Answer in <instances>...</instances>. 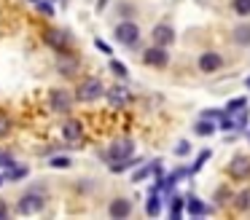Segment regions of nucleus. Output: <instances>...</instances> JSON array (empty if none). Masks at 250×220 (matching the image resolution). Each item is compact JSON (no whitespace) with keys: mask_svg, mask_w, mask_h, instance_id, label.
Listing matches in <instances>:
<instances>
[{"mask_svg":"<svg viewBox=\"0 0 250 220\" xmlns=\"http://www.w3.org/2000/svg\"><path fill=\"white\" fill-rule=\"evenodd\" d=\"M103 94H105L103 80H100V78H86V80H81V86H78L76 100L78 102H94V100H100Z\"/></svg>","mask_w":250,"mask_h":220,"instance_id":"nucleus-1","label":"nucleus"},{"mask_svg":"<svg viewBox=\"0 0 250 220\" xmlns=\"http://www.w3.org/2000/svg\"><path fill=\"white\" fill-rule=\"evenodd\" d=\"M43 204H46L43 193H41V191H30V193H24V196L17 201V212L19 215H35V212L43 209Z\"/></svg>","mask_w":250,"mask_h":220,"instance_id":"nucleus-2","label":"nucleus"},{"mask_svg":"<svg viewBox=\"0 0 250 220\" xmlns=\"http://www.w3.org/2000/svg\"><path fill=\"white\" fill-rule=\"evenodd\" d=\"M132 153H135V142H132L129 137H119V140H113L110 148H108V161L132 159Z\"/></svg>","mask_w":250,"mask_h":220,"instance_id":"nucleus-3","label":"nucleus"},{"mask_svg":"<svg viewBox=\"0 0 250 220\" xmlns=\"http://www.w3.org/2000/svg\"><path fill=\"white\" fill-rule=\"evenodd\" d=\"M43 40H46V46L54 48L57 54H62V51L67 54V46H70V38H67V32L60 30V27H49V30L43 32Z\"/></svg>","mask_w":250,"mask_h":220,"instance_id":"nucleus-4","label":"nucleus"},{"mask_svg":"<svg viewBox=\"0 0 250 220\" xmlns=\"http://www.w3.org/2000/svg\"><path fill=\"white\" fill-rule=\"evenodd\" d=\"M49 107L54 113H70L73 110V94H70V91H65V89H51Z\"/></svg>","mask_w":250,"mask_h":220,"instance_id":"nucleus-5","label":"nucleus"},{"mask_svg":"<svg viewBox=\"0 0 250 220\" xmlns=\"http://www.w3.org/2000/svg\"><path fill=\"white\" fill-rule=\"evenodd\" d=\"M137 38H140V30H137L135 21H121V24L116 27V40L124 43V46H135Z\"/></svg>","mask_w":250,"mask_h":220,"instance_id":"nucleus-6","label":"nucleus"},{"mask_svg":"<svg viewBox=\"0 0 250 220\" xmlns=\"http://www.w3.org/2000/svg\"><path fill=\"white\" fill-rule=\"evenodd\" d=\"M245 123H248V110H245V107H239V110H231V113H223V116H221V126L226 129V132L242 129Z\"/></svg>","mask_w":250,"mask_h":220,"instance_id":"nucleus-7","label":"nucleus"},{"mask_svg":"<svg viewBox=\"0 0 250 220\" xmlns=\"http://www.w3.org/2000/svg\"><path fill=\"white\" fill-rule=\"evenodd\" d=\"M143 59H146V64H151V67H167L169 54L164 46H156V43H153V48H148V51L143 54Z\"/></svg>","mask_w":250,"mask_h":220,"instance_id":"nucleus-8","label":"nucleus"},{"mask_svg":"<svg viewBox=\"0 0 250 220\" xmlns=\"http://www.w3.org/2000/svg\"><path fill=\"white\" fill-rule=\"evenodd\" d=\"M229 175H231L234 180L250 177V156H234L231 164H229Z\"/></svg>","mask_w":250,"mask_h":220,"instance_id":"nucleus-9","label":"nucleus"},{"mask_svg":"<svg viewBox=\"0 0 250 220\" xmlns=\"http://www.w3.org/2000/svg\"><path fill=\"white\" fill-rule=\"evenodd\" d=\"M151 38H153V43L156 46H172V40H175V30L169 24H156L153 27V32H151Z\"/></svg>","mask_w":250,"mask_h":220,"instance_id":"nucleus-10","label":"nucleus"},{"mask_svg":"<svg viewBox=\"0 0 250 220\" xmlns=\"http://www.w3.org/2000/svg\"><path fill=\"white\" fill-rule=\"evenodd\" d=\"M221 64H223V59H221V54H215V51H207V54L199 57V70L202 73H215V70H221Z\"/></svg>","mask_w":250,"mask_h":220,"instance_id":"nucleus-11","label":"nucleus"},{"mask_svg":"<svg viewBox=\"0 0 250 220\" xmlns=\"http://www.w3.org/2000/svg\"><path fill=\"white\" fill-rule=\"evenodd\" d=\"M105 97H108L110 107H124L126 102H129V91H126L124 86H110V89L105 91Z\"/></svg>","mask_w":250,"mask_h":220,"instance_id":"nucleus-12","label":"nucleus"},{"mask_svg":"<svg viewBox=\"0 0 250 220\" xmlns=\"http://www.w3.org/2000/svg\"><path fill=\"white\" fill-rule=\"evenodd\" d=\"M81 134H83L81 121H76V118H67L65 126H62V137H65L67 142H78V140H81Z\"/></svg>","mask_w":250,"mask_h":220,"instance_id":"nucleus-13","label":"nucleus"},{"mask_svg":"<svg viewBox=\"0 0 250 220\" xmlns=\"http://www.w3.org/2000/svg\"><path fill=\"white\" fill-rule=\"evenodd\" d=\"M129 212H132L129 199H113V201H110V218L121 220V218H129Z\"/></svg>","mask_w":250,"mask_h":220,"instance_id":"nucleus-14","label":"nucleus"},{"mask_svg":"<svg viewBox=\"0 0 250 220\" xmlns=\"http://www.w3.org/2000/svg\"><path fill=\"white\" fill-rule=\"evenodd\" d=\"M57 67H60L62 75H76L78 59H76V57H65V51H62V54H60V62H57Z\"/></svg>","mask_w":250,"mask_h":220,"instance_id":"nucleus-15","label":"nucleus"},{"mask_svg":"<svg viewBox=\"0 0 250 220\" xmlns=\"http://www.w3.org/2000/svg\"><path fill=\"white\" fill-rule=\"evenodd\" d=\"M186 209H188V215H194V218H202V215H207V207L199 201V199L188 196V201H186Z\"/></svg>","mask_w":250,"mask_h":220,"instance_id":"nucleus-16","label":"nucleus"},{"mask_svg":"<svg viewBox=\"0 0 250 220\" xmlns=\"http://www.w3.org/2000/svg\"><path fill=\"white\" fill-rule=\"evenodd\" d=\"M234 40H237L239 46H250V24L234 27Z\"/></svg>","mask_w":250,"mask_h":220,"instance_id":"nucleus-17","label":"nucleus"},{"mask_svg":"<svg viewBox=\"0 0 250 220\" xmlns=\"http://www.w3.org/2000/svg\"><path fill=\"white\" fill-rule=\"evenodd\" d=\"M234 204H237L239 212H250V188H245V191L234 199Z\"/></svg>","mask_w":250,"mask_h":220,"instance_id":"nucleus-18","label":"nucleus"},{"mask_svg":"<svg viewBox=\"0 0 250 220\" xmlns=\"http://www.w3.org/2000/svg\"><path fill=\"white\" fill-rule=\"evenodd\" d=\"M215 132V121H210V118H202L199 123H196V134L199 137H207V134Z\"/></svg>","mask_w":250,"mask_h":220,"instance_id":"nucleus-19","label":"nucleus"},{"mask_svg":"<svg viewBox=\"0 0 250 220\" xmlns=\"http://www.w3.org/2000/svg\"><path fill=\"white\" fill-rule=\"evenodd\" d=\"M231 8L239 16H250V0H231Z\"/></svg>","mask_w":250,"mask_h":220,"instance_id":"nucleus-20","label":"nucleus"},{"mask_svg":"<svg viewBox=\"0 0 250 220\" xmlns=\"http://www.w3.org/2000/svg\"><path fill=\"white\" fill-rule=\"evenodd\" d=\"M151 172H159V164H148V166H143V169H137L135 175H132V180L135 182H140V180H146Z\"/></svg>","mask_w":250,"mask_h":220,"instance_id":"nucleus-21","label":"nucleus"},{"mask_svg":"<svg viewBox=\"0 0 250 220\" xmlns=\"http://www.w3.org/2000/svg\"><path fill=\"white\" fill-rule=\"evenodd\" d=\"M159 209H162V204H159V196H156V191H153V193H151V199H148L146 212L151 215V218H156V215H159Z\"/></svg>","mask_w":250,"mask_h":220,"instance_id":"nucleus-22","label":"nucleus"},{"mask_svg":"<svg viewBox=\"0 0 250 220\" xmlns=\"http://www.w3.org/2000/svg\"><path fill=\"white\" fill-rule=\"evenodd\" d=\"M183 204H186L183 196H175V199H172V209H169V215H172L175 220L180 218V212H183Z\"/></svg>","mask_w":250,"mask_h":220,"instance_id":"nucleus-23","label":"nucleus"},{"mask_svg":"<svg viewBox=\"0 0 250 220\" xmlns=\"http://www.w3.org/2000/svg\"><path fill=\"white\" fill-rule=\"evenodd\" d=\"M24 175H27V166H14L11 164V169H8L6 177H8V180H22Z\"/></svg>","mask_w":250,"mask_h":220,"instance_id":"nucleus-24","label":"nucleus"},{"mask_svg":"<svg viewBox=\"0 0 250 220\" xmlns=\"http://www.w3.org/2000/svg\"><path fill=\"white\" fill-rule=\"evenodd\" d=\"M30 3H33L38 11H43V14H49V16L54 14V8H51V0H30Z\"/></svg>","mask_w":250,"mask_h":220,"instance_id":"nucleus-25","label":"nucleus"},{"mask_svg":"<svg viewBox=\"0 0 250 220\" xmlns=\"http://www.w3.org/2000/svg\"><path fill=\"white\" fill-rule=\"evenodd\" d=\"M8 132H11V118L6 113H0V137H6Z\"/></svg>","mask_w":250,"mask_h":220,"instance_id":"nucleus-26","label":"nucleus"},{"mask_svg":"<svg viewBox=\"0 0 250 220\" xmlns=\"http://www.w3.org/2000/svg\"><path fill=\"white\" fill-rule=\"evenodd\" d=\"M49 164L54 166V169H65V166H70V159H67V156H57V159L49 161Z\"/></svg>","mask_w":250,"mask_h":220,"instance_id":"nucleus-27","label":"nucleus"},{"mask_svg":"<svg viewBox=\"0 0 250 220\" xmlns=\"http://www.w3.org/2000/svg\"><path fill=\"white\" fill-rule=\"evenodd\" d=\"M248 105V100H245V97H239V100H231L226 105V113H231V110H239V107H245Z\"/></svg>","mask_w":250,"mask_h":220,"instance_id":"nucleus-28","label":"nucleus"},{"mask_svg":"<svg viewBox=\"0 0 250 220\" xmlns=\"http://www.w3.org/2000/svg\"><path fill=\"white\" fill-rule=\"evenodd\" d=\"M110 70H113V73L119 75V78H126V67H124V64H121V62H116V59H113V62H110Z\"/></svg>","mask_w":250,"mask_h":220,"instance_id":"nucleus-29","label":"nucleus"},{"mask_svg":"<svg viewBox=\"0 0 250 220\" xmlns=\"http://www.w3.org/2000/svg\"><path fill=\"white\" fill-rule=\"evenodd\" d=\"M210 156H212L210 150H202V153H199V159H196V164H194V172H199V169H202V164H205V161L210 159Z\"/></svg>","mask_w":250,"mask_h":220,"instance_id":"nucleus-30","label":"nucleus"},{"mask_svg":"<svg viewBox=\"0 0 250 220\" xmlns=\"http://www.w3.org/2000/svg\"><path fill=\"white\" fill-rule=\"evenodd\" d=\"M188 150H191V145H188V142H178V148H175V153H178V156H186Z\"/></svg>","mask_w":250,"mask_h":220,"instance_id":"nucleus-31","label":"nucleus"},{"mask_svg":"<svg viewBox=\"0 0 250 220\" xmlns=\"http://www.w3.org/2000/svg\"><path fill=\"white\" fill-rule=\"evenodd\" d=\"M202 118H210V121H215V118H221V110H205V113H202Z\"/></svg>","mask_w":250,"mask_h":220,"instance_id":"nucleus-32","label":"nucleus"},{"mask_svg":"<svg viewBox=\"0 0 250 220\" xmlns=\"http://www.w3.org/2000/svg\"><path fill=\"white\" fill-rule=\"evenodd\" d=\"M94 43H97V48H100V51H103V54H110V46H108V43H105V40H100V38H97V40H94Z\"/></svg>","mask_w":250,"mask_h":220,"instance_id":"nucleus-33","label":"nucleus"},{"mask_svg":"<svg viewBox=\"0 0 250 220\" xmlns=\"http://www.w3.org/2000/svg\"><path fill=\"white\" fill-rule=\"evenodd\" d=\"M0 166H11V159H8V156L3 153V150H0Z\"/></svg>","mask_w":250,"mask_h":220,"instance_id":"nucleus-34","label":"nucleus"},{"mask_svg":"<svg viewBox=\"0 0 250 220\" xmlns=\"http://www.w3.org/2000/svg\"><path fill=\"white\" fill-rule=\"evenodd\" d=\"M6 215H8V207H6V201H3V199H0V220L6 218Z\"/></svg>","mask_w":250,"mask_h":220,"instance_id":"nucleus-35","label":"nucleus"},{"mask_svg":"<svg viewBox=\"0 0 250 220\" xmlns=\"http://www.w3.org/2000/svg\"><path fill=\"white\" fill-rule=\"evenodd\" d=\"M245 86H248V89H250V78H248V80H245Z\"/></svg>","mask_w":250,"mask_h":220,"instance_id":"nucleus-36","label":"nucleus"},{"mask_svg":"<svg viewBox=\"0 0 250 220\" xmlns=\"http://www.w3.org/2000/svg\"><path fill=\"white\" fill-rule=\"evenodd\" d=\"M0 185H3V175H0Z\"/></svg>","mask_w":250,"mask_h":220,"instance_id":"nucleus-37","label":"nucleus"}]
</instances>
